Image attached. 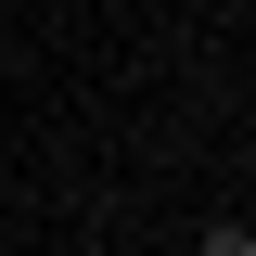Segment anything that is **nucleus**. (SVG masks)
Returning <instances> with one entry per match:
<instances>
[{
    "instance_id": "obj_1",
    "label": "nucleus",
    "mask_w": 256,
    "mask_h": 256,
    "mask_svg": "<svg viewBox=\"0 0 256 256\" xmlns=\"http://www.w3.org/2000/svg\"><path fill=\"white\" fill-rule=\"evenodd\" d=\"M192 256H256V230H205V244H192Z\"/></svg>"
}]
</instances>
